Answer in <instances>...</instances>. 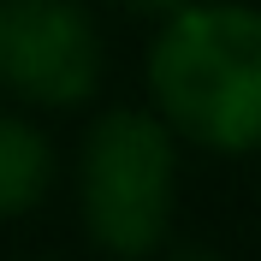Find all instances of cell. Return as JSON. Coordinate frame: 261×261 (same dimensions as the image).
Instances as JSON below:
<instances>
[{
    "instance_id": "6da1fadb",
    "label": "cell",
    "mask_w": 261,
    "mask_h": 261,
    "mask_svg": "<svg viewBox=\"0 0 261 261\" xmlns=\"http://www.w3.org/2000/svg\"><path fill=\"white\" fill-rule=\"evenodd\" d=\"M148 107L172 137L220 161L261 154V6L190 0L154 24L143 60Z\"/></svg>"
},
{
    "instance_id": "7a4b0ae2",
    "label": "cell",
    "mask_w": 261,
    "mask_h": 261,
    "mask_svg": "<svg viewBox=\"0 0 261 261\" xmlns=\"http://www.w3.org/2000/svg\"><path fill=\"white\" fill-rule=\"evenodd\" d=\"M178 137L154 107H107L77 148V220L107 261H154L178 214Z\"/></svg>"
},
{
    "instance_id": "3957f363",
    "label": "cell",
    "mask_w": 261,
    "mask_h": 261,
    "mask_svg": "<svg viewBox=\"0 0 261 261\" xmlns=\"http://www.w3.org/2000/svg\"><path fill=\"white\" fill-rule=\"evenodd\" d=\"M107 36L83 0H0V95L30 113H77L101 95Z\"/></svg>"
},
{
    "instance_id": "277c9868",
    "label": "cell",
    "mask_w": 261,
    "mask_h": 261,
    "mask_svg": "<svg viewBox=\"0 0 261 261\" xmlns=\"http://www.w3.org/2000/svg\"><path fill=\"white\" fill-rule=\"evenodd\" d=\"M60 154L30 107H0V220H24L54 196Z\"/></svg>"
},
{
    "instance_id": "5b68a950",
    "label": "cell",
    "mask_w": 261,
    "mask_h": 261,
    "mask_svg": "<svg viewBox=\"0 0 261 261\" xmlns=\"http://www.w3.org/2000/svg\"><path fill=\"white\" fill-rule=\"evenodd\" d=\"M119 12H130V18H148V24H161V18H172L178 6H190V0H113Z\"/></svg>"
}]
</instances>
